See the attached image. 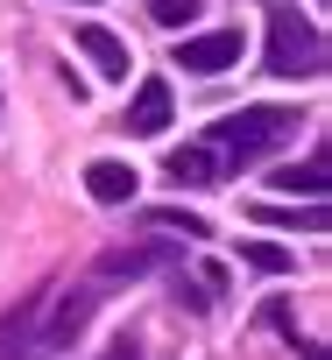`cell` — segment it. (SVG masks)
Returning a JSON list of instances; mask_svg holds the SVG:
<instances>
[{
	"label": "cell",
	"mask_w": 332,
	"mask_h": 360,
	"mask_svg": "<svg viewBox=\"0 0 332 360\" xmlns=\"http://www.w3.org/2000/svg\"><path fill=\"white\" fill-rule=\"evenodd\" d=\"M297 134V113L290 106H241L212 127V155L219 162H262L269 148H283Z\"/></svg>",
	"instance_id": "6da1fadb"
},
{
	"label": "cell",
	"mask_w": 332,
	"mask_h": 360,
	"mask_svg": "<svg viewBox=\"0 0 332 360\" xmlns=\"http://www.w3.org/2000/svg\"><path fill=\"white\" fill-rule=\"evenodd\" d=\"M325 43L304 15H269V78H318Z\"/></svg>",
	"instance_id": "7a4b0ae2"
},
{
	"label": "cell",
	"mask_w": 332,
	"mask_h": 360,
	"mask_svg": "<svg viewBox=\"0 0 332 360\" xmlns=\"http://www.w3.org/2000/svg\"><path fill=\"white\" fill-rule=\"evenodd\" d=\"M241 64V29H212V36H184L177 43V71H198V78H219Z\"/></svg>",
	"instance_id": "3957f363"
},
{
	"label": "cell",
	"mask_w": 332,
	"mask_h": 360,
	"mask_svg": "<svg viewBox=\"0 0 332 360\" xmlns=\"http://www.w3.org/2000/svg\"><path fill=\"white\" fill-rule=\"evenodd\" d=\"M127 134H162V127H170V78H141L134 85V99H127V120H120Z\"/></svg>",
	"instance_id": "277c9868"
},
{
	"label": "cell",
	"mask_w": 332,
	"mask_h": 360,
	"mask_svg": "<svg viewBox=\"0 0 332 360\" xmlns=\"http://www.w3.org/2000/svg\"><path fill=\"white\" fill-rule=\"evenodd\" d=\"M78 50H85V57L99 64V78H127V71H134L127 43H120L113 29H99V22H85V29H78Z\"/></svg>",
	"instance_id": "5b68a950"
},
{
	"label": "cell",
	"mask_w": 332,
	"mask_h": 360,
	"mask_svg": "<svg viewBox=\"0 0 332 360\" xmlns=\"http://www.w3.org/2000/svg\"><path fill=\"white\" fill-rule=\"evenodd\" d=\"M134 184H141V176H134L127 162H92V169H85V191H92L99 205H127Z\"/></svg>",
	"instance_id": "8992f818"
},
{
	"label": "cell",
	"mask_w": 332,
	"mask_h": 360,
	"mask_svg": "<svg viewBox=\"0 0 332 360\" xmlns=\"http://www.w3.org/2000/svg\"><path fill=\"white\" fill-rule=\"evenodd\" d=\"M170 176H177V184H212V176H219V155H212V141L170 148Z\"/></svg>",
	"instance_id": "52a82bcc"
},
{
	"label": "cell",
	"mask_w": 332,
	"mask_h": 360,
	"mask_svg": "<svg viewBox=\"0 0 332 360\" xmlns=\"http://www.w3.org/2000/svg\"><path fill=\"white\" fill-rule=\"evenodd\" d=\"M262 226H304V233H325V205H255Z\"/></svg>",
	"instance_id": "ba28073f"
},
{
	"label": "cell",
	"mask_w": 332,
	"mask_h": 360,
	"mask_svg": "<svg viewBox=\"0 0 332 360\" xmlns=\"http://www.w3.org/2000/svg\"><path fill=\"white\" fill-rule=\"evenodd\" d=\"M241 262L248 269H262V276H290L297 262H290V248H276V240H241Z\"/></svg>",
	"instance_id": "9c48e42d"
},
{
	"label": "cell",
	"mask_w": 332,
	"mask_h": 360,
	"mask_svg": "<svg viewBox=\"0 0 332 360\" xmlns=\"http://www.w3.org/2000/svg\"><path fill=\"white\" fill-rule=\"evenodd\" d=\"M155 262H162V248H113V255H99V276H141Z\"/></svg>",
	"instance_id": "30bf717a"
},
{
	"label": "cell",
	"mask_w": 332,
	"mask_h": 360,
	"mask_svg": "<svg viewBox=\"0 0 332 360\" xmlns=\"http://www.w3.org/2000/svg\"><path fill=\"white\" fill-rule=\"evenodd\" d=\"M276 184H283V191H304V198L318 205V198H325V155H311L304 169H283V176H276Z\"/></svg>",
	"instance_id": "8fae6325"
},
{
	"label": "cell",
	"mask_w": 332,
	"mask_h": 360,
	"mask_svg": "<svg viewBox=\"0 0 332 360\" xmlns=\"http://www.w3.org/2000/svg\"><path fill=\"white\" fill-rule=\"evenodd\" d=\"M191 15H198V0H148V22L155 29H184Z\"/></svg>",
	"instance_id": "7c38bea8"
},
{
	"label": "cell",
	"mask_w": 332,
	"mask_h": 360,
	"mask_svg": "<svg viewBox=\"0 0 332 360\" xmlns=\"http://www.w3.org/2000/svg\"><path fill=\"white\" fill-rule=\"evenodd\" d=\"M148 226H177V233L205 240V219H198V212H184V205H162V212H148Z\"/></svg>",
	"instance_id": "4fadbf2b"
},
{
	"label": "cell",
	"mask_w": 332,
	"mask_h": 360,
	"mask_svg": "<svg viewBox=\"0 0 332 360\" xmlns=\"http://www.w3.org/2000/svg\"><path fill=\"white\" fill-rule=\"evenodd\" d=\"M99 360H141V346H134V339H113V346H106Z\"/></svg>",
	"instance_id": "5bb4252c"
},
{
	"label": "cell",
	"mask_w": 332,
	"mask_h": 360,
	"mask_svg": "<svg viewBox=\"0 0 332 360\" xmlns=\"http://www.w3.org/2000/svg\"><path fill=\"white\" fill-rule=\"evenodd\" d=\"M78 8H92V0H78Z\"/></svg>",
	"instance_id": "9a60e30c"
}]
</instances>
